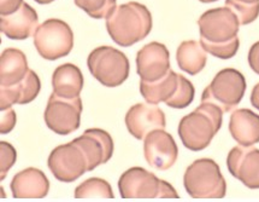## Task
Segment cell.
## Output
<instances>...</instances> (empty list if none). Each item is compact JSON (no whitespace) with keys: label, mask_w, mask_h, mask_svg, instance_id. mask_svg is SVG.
Masks as SVG:
<instances>
[{"label":"cell","mask_w":259,"mask_h":202,"mask_svg":"<svg viewBox=\"0 0 259 202\" xmlns=\"http://www.w3.org/2000/svg\"><path fill=\"white\" fill-rule=\"evenodd\" d=\"M152 15L146 6L129 2L117 6L106 18V29L117 45L133 46L144 40L152 30Z\"/></svg>","instance_id":"cell-1"},{"label":"cell","mask_w":259,"mask_h":202,"mask_svg":"<svg viewBox=\"0 0 259 202\" xmlns=\"http://www.w3.org/2000/svg\"><path fill=\"white\" fill-rule=\"evenodd\" d=\"M223 110L216 104L201 102L194 112L180 120L179 136L182 144L192 151L204 150L221 130Z\"/></svg>","instance_id":"cell-2"},{"label":"cell","mask_w":259,"mask_h":202,"mask_svg":"<svg viewBox=\"0 0 259 202\" xmlns=\"http://www.w3.org/2000/svg\"><path fill=\"white\" fill-rule=\"evenodd\" d=\"M140 92L147 103L164 102L174 109H185L194 99L195 88L187 78L170 71L153 83L140 81Z\"/></svg>","instance_id":"cell-3"},{"label":"cell","mask_w":259,"mask_h":202,"mask_svg":"<svg viewBox=\"0 0 259 202\" xmlns=\"http://www.w3.org/2000/svg\"><path fill=\"white\" fill-rule=\"evenodd\" d=\"M183 185L193 198H223L227 192L226 179L212 159H198L189 165L183 176Z\"/></svg>","instance_id":"cell-4"},{"label":"cell","mask_w":259,"mask_h":202,"mask_svg":"<svg viewBox=\"0 0 259 202\" xmlns=\"http://www.w3.org/2000/svg\"><path fill=\"white\" fill-rule=\"evenodd\" d=\"M123 198H179L178 191L170 183L159 179L143 167H132L118 181Z\"/></svg>","instance_id":"cell-5"},{"label":"cell","mask_w":259,"mask_h":202,"mask_svg":"<svg viewBox=\"0 0 259 202\" xmlns=\"http://www.w3.org/2000/svg\"><path fill=\"white\" fill-rule=\"evenodd\" d=\"M87 65L91 74L105 87H117L129 77L127 56L112 46H99L90 53Z\"/></svg>","instance_id":"cell-6"},{"label":"cell","mask_w":259,"mask_h":202,"mask_svg":"<svg viewBox=\"0 0 259 202\" xmlns=\"http://www.w3.org/2000/svg\"><path fill=\"white\" fill-rule=\"evenodd\" d=\"M246 91V79L242 73L234 68H224L214 75L201 94V102L216 104L228 113L238 107Z\"/></svg>","instance_id":"cell-7"},{"label":"cell","mask_w":259,"mask_h":202,"mask_svg":"<svg viewBox=\"0 0 259 202\" xmlns=\"http://www.w3.org/2000/svg\"><path fill=\"white\" fill-rule=\"evenodd\" d=\"M34 45L39 55L47 61H56L71 52L74 33L68 23L58 18H50L37 27Z\"/></svg>","instance_id":"cell-8"},{"label":"cell","mask_w":259,"mask_h":202,"mask_svg":"<svg viewBox=\"0 0 259 202\" xmlns=\"http://www.w3.org/2000/svg\"><path fill=\"white\" fill-rule=\"evenodd\" d=\"M47 165L55 178L63 183H72L90 172L86 154L75 141L55 148L50 154Z\"/></svg>","instance_id":"cell-9"},{"label":"cell","mask_w":259,"mask_h":202,"mask_svg":"<svg viewBox=\"0 0 259 202\" xmlns=\"http://www.w3.org/2000/svg\"><path fill=\"white\" fill-rule=\"evenodd\" d=\"M200 39L211 44H226L238 38L240 22L229 8H214L205 11L198 20Z\"/></svg>","instance_id":"cell-10"},{"label":"cell","mask_w":259,"mask_h":202,"mask_svg":"<svg viewBox=\"0 0 259 202\" xmlns=\"http://www.w3.org/2000/svg\"><path fill=\"white\" fill-rule=\"evenodd\" d=\"M82 100L76 98H62L52 93L47 103L44 119L47 127L59 136H68L78 130L81 124Z\"/></svg>","instance_id":"cell-11"},{"label":"cell","mask_w":259,"mask_h":202,"mask_svg":"<svg viewBox=\"0 0 259 202\" xmlns=\"http://www.w3.org/2000/svg\"><path fill=\"white\" fill-rule=\"evenodd\" d=\"M144 155L148 165L166 171L178 161L179 148L171 134L164 130H154L145 137Z\"/></svg>","instance_id":"cell-12"},{"label":"cell","mask_w":259,"mask_h":202,"mask_svg":"<svg viewBox=\"0 0 259 202\" xmlns=\"http://www.w3.org/2000/svg\"><path fill=\"white\" fill-rule=\"evenodd\" d=\"M227 167L245 187L259 189V149L253 145L233 148L227 157Z\"/></svg>","instance_id":"cell-13"},{"label":"cell","mask_w":259,"mask_h":202,"mask_svg":"<svg viewBox=\"0 0 259 202\" xmlns=\"http://www.w3.org/2000/svg\"><path fill=\"white\" fill-rule=\"evenodd\" d=\"M129 133L143 141L154 130H164L166 126L165 114L157 104L138 103L129 108L124 118Z\"/></svg>","instance_id":"cell-14"},{"label":"cell","mask_w":259,"mask_h":202,"mask_svg":"<svg viewBox=\"0 0 259 202\" xmlns=\"http://www.w3.org/2000/svg\"><path fill=\"white\" fill-rule=\"evenodd\" d=\"M170 71V53L162 43L153 42L139 50L137 72L141 81L153 83Z\"/></svg>","instance_id":"cell-15"},{"label":"cell","mask_w":259,"mask_h":202,"mask_svg":"<svg viewBox=\"0 0 259 202\" xmlns=\"http://www.w3.org/2000/svg\"><path fill=\"white\" fill-rule=\"evenodd\" d=\"M74 141L86 154L90 163V171H93L96 167L106 163L113 155L115 144L112 137L109 132L102 128L86 130Z\"/></svg>","instance_id":"cell-16"},{"label":"cell","mask_w":259,"mask_h":202,"mask_svg":"<svg viewBox=\"0 0 259 202\" xmlns=\"http://www.w3.org/2000/svg\"><path fill=\"white\" fill-rule=\"evenodd\" d=\"M39 23L37 12L23 3L17 11L11 15L0 16V29L11 40H26L35 34Z\"/></svg>","instance_id":"cell-17"},{"label":"cell","mask_w":259,"mask_h":202,"mask_svg":"<svg viewBox=\"0 0 259 202\" xmlns=\"http://www.w3.org/2000/svg\"><path fill=\"white\" fill-rule=\"evenodd\" d=\"M10 189L15 198H42L50 191L45 173L35 167H28L12 178Z\"/></svg>","instance_id":"cell-18"},{"label":"cell","mask_w":259,"mask_h":202,"mask_svg":"<svg viewBox=\"0 0 259 202\" xmlns=\"http://www.w3.org/2000/svg\"><path fill=\"white\" fill-rule=\"evenodd\" d=\"M41 90L40 78L34 71H29L27 77L12 86L0 88V109L11 108L14 104H28L39 96Z\"/></svg>","instance_id":"cell-19"},{"label":"cell","mask_w":259,"mask_h":202,"mask_svg":"<svg viewBox=\"0 0 259 202\" xmlns=\"http://www.w3.org/2000/svg\"><path fill=\"white\" fill-rule=\"evenodd\" d=\"M229 132L233 140L244 147L259 143V115L246 108L236 109L230 115Z\"/></svg>","instance_id":"cell-20"},{"label":"cell","mask_w":259,"mask_h":202,"mask_svg":"<svg viewBox=\"0 0 259 202\" xmlns=\"http://www.w3.org/2000/svg\"><path fill=\"white\" fill-rule=\"evenodd\" d=\"M83 75L81 69L72 63H65L56 68L52 75L53 93L62 98H76L83 88Z\"/></svg>","instance_id":"cell-21"},{"label":"cell","mask_w":259,"mask_h":202,"mask_svg":"<svg viewBox=\"0 0 259 202\" xmlns=\"http://www.w3.org/2000/svg\"><path fill=\"white\" fill-rule=\"evenodd\" d=\"M28 61L23 51L8 47L0 58V86H12L20 83L29 73Z\"/></svg>","instance_id":"cell-22"},{"label":"cell","mask_w":259,"mask_h":202,"mask_svg":"<svg viewBox=\"0 0 259 202\" xmlns=\"http://www.w3.org/2000/svg\"><path fill=\"white\" fill-rule=\"evenodd\" d=\"M176 61L180 69L189 75H197L205 68L207 55L201 44L195 40H187L180 44L176 51Z\"/></svg>","instance_id":"cell-23"},{"label":"cell","mask_w":259,"mask_h":202,"mask_svg":"<svg viewBox=\"0 0 259 202\" xmlns=\"http://www.w3.org/2000/svg\"><path fill=\"white\" fill-rule=\"evenodd\" d=\"M75 197L76 198H90V197H102V198H113L111 185L109 182L102 178H90L83 183H81L75 189Z\"/></svg>","instance_id":"cell-24"},{"label":"cell","mask_w":259,"mask_h":202,"mask_svg":"<svg viewBox=\"0 0 259 202\" xmlns=\"http://www.w3.org/2000/svg\"><path fill=\"white\" fill-rule=\"evenodd\" d=\"M117 0H74L75 5L92 18H107L116 10Z\"/></svg>","instance_id":"cell-25"},{"label":"cell","mask_w":259,"mask_h":202,"mask_svg":"<svg viewBox=\"0 0 259 202\" xmlns=\"http://www.w3.org/2000/svg\"><path fill=\"white\" fill-rule=\"evenodd\" d=\"M226 6L236 15L240 26L252 23L259 16V3L255 4H242L236 0H226Z\"/></svg>","instance_id":"cell-26"},{"label":"cell","mask_w":259,"mask_h":202,"mask_svg":"<svg viewBox=\"0 0 259 202\" xmlns=\"http://www.w3.org/2000/svg\"><path fill=\"white\" fill-rule=\"evenodd\" d=\"M200 44L204 47L205 51L214 56V57L221 59H229L233 58L236 55V52H238L240 40L238 37L235 39H233L232 42L226 44H211L208 42H205L204 39H200Z\"/></svg>","instance_id":"cell-27"},{"label":"cell","mask_w":259,"mask_h":202,"mask_svg":"<svg viewBox=\"0 0 259 202\" xmlns=\"http://www.w3.org/2000/svg\"><path fill=\"white\" fill-rule=\"evenodd\" d=\"M0 151H2V156H0V161H2V177H0V179L4 181L6 173L15 165L16 160H17V151L12 147V144L4 141L0 142Z\"/></svg>","instance_id":"cell-28"},{"label":"cell","mask_w":259,"mask_h":202,"mask_svg":"<svg viewBox=\"0 0 259 202\" xmlns=\"http://www.w3.org/2000/svg\"><path fill=\"white\" fill-rule=\"evenodd\" d=\"M16 121H17V118H16V113L14 109H2V126H0L2 134H6L14 130Z\"/></svg>","instance_id":"cell-29"},{"label":"cell","mask_w":259,"mask_h":202,"mask_svg":"<svg viewBox=\"0 0 259 202\" xmlns=\"http://www.w3.org/2000/svg\"><path fill=\"white\" fill-rule=\"evenodd\" d=\"M23 4V0H0V15L14 14Z\"/></svg>","instance_id":"cell-30"},{"label":"cell","mask_w":259,"mask_h":202,"mask_svg":"<svg viewBox=\"0 0 259 202\" xmlns=\"http://www.w3.org/2000/svg\"><path fill=\"white\" fill-rule=\"evenodd\" d=\"M249 68L259 75V42L254 43L248 51Z\"/></svg>","instance_id":"cell-31"},{"label":"cell","mask_w":259,"mask_h":202,"mask_svg":"<svg viewBox=\"0 0 259 202\" xmlns=\"http://www.w3.org/2000/svg\"><path fill=\"white\" fill-rule=\"evenodd\" d=\"M251 104L255 109L259 110V83L254 85L251 92Z\"/></svg>","instance_id":"cell-32"},{"label":"cell","mask_w":259,"mask_h":202,"mask_svg":"<svg viewBox=\"0 0 259 202\" xmlns=\"http://www.w3.org/2000/svg\"><path fill=\"white\" fill-rule=\"evenodd\" d=\"M236 2L242 3V4H255V3H259V0H236Z\"/></svg>","instance_id":"cell-33"},{"label":"cell","mask_w":259,"mask_h":202,"mask_svg":"<svg viewBox=\"0 0 259 202\" xmlns=\"http://www.w3.org/2000/svg\"><path fill=\"white\" fill-rule=\"evenodd\" d=\"M34 2H36L37 4L45 5V4H51V3L55 2V0H34Z\"/></svg>","instance_id":"cell-34"},{"label":"cell","mask_w":259,"mask_h":202,"mask_svg":"<svg viewBox=\"0 0 259 202\" xmlns=\"http://www.w3.org/2000/svg\"><path fill=\"white\" fill-rule=\"evenodd\" d=\"M199 2L205 3V4H208V3H214V2H219V0H199Z\"/></svg>","instance_id":"cell-35"}]
</instances>
